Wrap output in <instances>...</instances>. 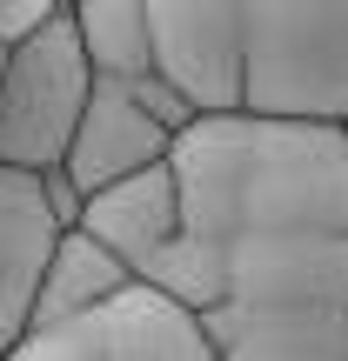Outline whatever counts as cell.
I'll list each match as a JSON object with an SVG mask.
<instances>
[{
    "instance_id": "11",
    "label": "cell",
    "mask_w": 348,
    "mask_h": 361,
    "mask_svg": "<svg viewBox=\"0 0 348 361\" xmlns=\"http://www.w3.org/2000/svg\"><path fill=\"white\" fill-rule=\"evenodd\" d=\"M121 274H134V268H128V261H121L107 241H94V234L74 221V228L54 241V261H47V274H40L34 322H61V314L88 308V301H94V295H107ZM34 322H27V328H34Z\"/></svg>"
},
{
    "instance_id": "5",
    "label": "cell",
    "mask_w": 348,
    "mask_h": 361,
    "mask_svg": "<svg viewBox=\"0 0 348 361\" xmlns=\"http://www.w3.org/2000/svg\"><path fill=\"white\" fill-rule=\"evenodd\" d=\"M7 361H215L201 314L155 274H121L61 322H34Z\"/></svg>"
},
{
    "instance_id": "7",
    "label": "cell",
    "mask_w": 348,
    "mask_h": 361,
    "mask_svg": "<svg viewBox=\"0 0 348 361\" xmlns=\"http://www.w3.org/2000/svg\"><path fill=\"white\" fill-rule=\"evenodd\" d=\"M161 74L194 107H234L241 101V34L248 0H148Z\"/></svg>"
},
{
    "instance_id": "1",
    "label": "cell",
    "mask_w": 348,
    "mask_h": 361,
    "mask_svg": "<svg viewBox=\"0 0 348 361\" xmlns=\"http://www.w3.org/2000/svg\"><path fill=\"white\" fill-rule=\"evenodd\" d=\"M181 180V234L155 261V281L201 308L221 255L268 241L348 234V121L201 107L168 147Z\"/></svg>"
},
{
    "instance_id": "4",
    "label": "cell",
    "mask_w": 348,
    "mask_h": 361,
    "mask_svg": "<svg viewBox=\"0 0 348 361\" xmlns=\"http://www.w3.org/2000/svg\"><path fill=\"white\" fill-rule=\"evenodd\" d=\"M94 80L101 74H94L67 7H47L34 27H20L0 47V161L61 168Z\"/></svg>"
},
{
    "instance_id": "13",
    "label": "cell",
    "mask_w": 348,
    "mask_h": 361,
    "mask_svg": "<svg viewBox=\"0 0 348 361\" xmlns=\"http://www.w3.org/2000/svg\"><path fill=\"white\" fill-rule=\"evenodd\" d=\"M0 47H7V40H0Z\"/></svg>"
},
{
    "instance_id": "8",
    "label": "cell",
    "mask_w": 348,
    "mask_h": 361,
    "mask_svg": "<svg viewBox=\"0 0 348 361\" xmlns=\"http://www.w3.org/2000/svg\"><path fill=\"white\" fill-rule=\"evenodd\" d=\"M168 147H174V128L141 94L121 87V80H94L61 168H67V180H74L80 194H94V188H107V180L148 168V161H168Z\"/></svg>"
},
{
    "instance_id": "6",
    "label": "cell",
    "mask_w": 348,
    "mask_h": 361,
    "mask_svg": "<svg viewBox=\"0 0 348 361\" xmlns=\"http://www.w3.org/2000/svg\"><path fill=\"white\" fill-rule=\"evenodd\" d=\"M74 221H80V188L67 180V168H13V161H0V361L27 335L54 241Z\"/></svg>"
},
{
    "instance_id": "12",
    "label": "cell",
    "mask_w": 348,
    "mask_h": 361,
    "mask_svg": "<svg viewBox=\"0 0 348 361\" xmlns=\"http://www.w3.org/2000/svg\"><path fill=\"white\" fill-rule=\"evenodd\" d=\"M47 7H61V0H0V40H13L20 27H34Z\"/></svg>"
},
{
    "instance_id": "10",
    "label": "cell",
    "mask_w": 348,
    "mask_h": 361,
    "mask_svg": "<svg viewBox=\"0 0 348 361\" xmlns=\"http://www.w3.org/2000/svg\"><path fill=\"white\" fill-rule=\"evenodd\" d=\"M61 7L74 13V34H80V47H88V61H94L101 80H148V74H161L148 0H61Z\"/></svg>"
},
{
    "instance_id": "9",
    "label": "cell",
    "mask_w": 348,
    "mask_h": 361,
    "mask_svg": "<svg viewBox=\"0 0 348 361\" xmlns=\"http://www.w3.org/2000/svg\"><path fill=\"white\" fill-rule=\"evenodd\" d=\"M80 228L94 241H107L134 274H148L168 241L181 234V180H174V161H148V168L107 180V188L80 194Z\"/></svg>"
},
{
    "instance_id": "2",
    "label": "cell",
    "mask_w": 348,
    "mask_h": 361,
    "mask_svg": "<svg viewBox=\"0 0 348 361\" xmlns=\"http://www.w3.org/2000/svg\"><path fill=\"white\" fill-rule=\"evenodd\" d=\"M194 314L215 361H348V234L234 247Z\"/></svg>"
},
{
    "instance_id": "3",
    "label": "cell",
    "mask_w": 348,
    "mask_h": 361,
    "mask_svg": "<svg viewBox=\"0 0 348 361\" xmlns=\"http://www.w3.org/2000/svg\"><path fill=\"white\" fill-rule=\"evenodd\" d=\"M241 101L348 121V0H248Z\"/></svg>"
}]
</instances>
